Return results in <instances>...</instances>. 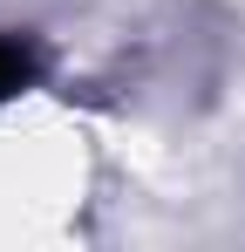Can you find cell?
Listing matches in <instances>:
<instances>
[{"mask_svg": "<svg viewBox=\"0 0 245 252\" xmlns=\"http://www.w3.org/2000/svg\"><path fill=\"white\" fill-rule=\"evenodd\" d=\"M21 75H28V62H21V55H7V48H0V95H7V89H21Z\"/></svg>", "mask_w": 245, "mask_h": 252, "instance_id": "1", "label": "cell"}]
</instances>
